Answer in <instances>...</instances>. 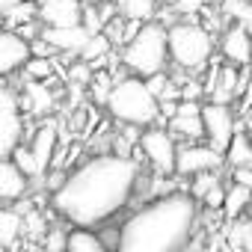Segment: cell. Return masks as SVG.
I'll use <instances>...</instances> for the list:
<instances>
[{"label":"cell","mask_w":252,"mask_h":252,"mask_svg":"<svg viewBox=\"0 0 252 252\" xmlns=\"http://www.w3.org/2000/svg\"><path fill=\"white\" fill-rule=\"evenodd\" d=\"M68 231L71 228H65V225H48V231H45V237H42V252H65V246H68Z\"/></svg>","instance_id":"27"},{"label":"cell","mask_w":252,"mask_h":252,"mask_svg":"<svg viewBox=\"0 0 252 252\" xmlns=\"http://www.w3.org/2000/svg\"><path fill=\"white\" fill-rule=\"evenodd\" d=\"M57 146H60V122H57V119H42L39 128L30 134V152H33L36 163H39L45 172H48L51 163H54Z\"/></svg>","instance_id":"12"},{"label":"cell","mask_w":252,"mask_h":252,"mask_svg":"<svg viewBox=\"0 0 252 252\" xmlns=\"http://www.w3.org/2000/svg\"><path fill=\"white\" fill-rule=\"evenodd\" d=\"M45 231H48V217L42 211H27L24 214V231L21 234L30 237V240H42Z\"/></svg>","instance_id":"28"},{"label":"cell","mask_w":252,"mask_h":252,"mask_svg":"<svg viewBox=\"0 0 252 252\" xmlns=\"http://www.w3.org/2000/svg\"><path fill=\"white\" fill-rule=\"evenodd\" d=\"M122 65L134 77H152L169 68V48H166V27L160 21H149L137 30V36L122 48Z\"/></svg>","instance_id":"5"},{"label":"cell","mask_w":252,"mask_h":252,"mask_svg":"<svg viewBox=\"0 0 252 252\" xmlns=\"http://www.w3.org/2000/svg\"><path fill=\"white\" fill-rule=\"evenodd\" d=\"M65 252H113V249H107L92 228H71Z\"/></svg>","instance_id":"23"},{"label":"cell","mask_w":252,"mask_h":252,"mask_svg":"<svg viewBox=\"0 0 252 252\" xmlns=\"http://www.w3.org/2000/svg\"><path fill=\"white\" fill-rule=\"evenodd\" d=\"M42 39L57 51V54H80V48L89 42V33L77 27H42Z\"/></svg>","instance_id":"16"},{"label":"cell","mask_w":252,"mask_h":252,"mask_svg":"<svg viewBox=\"0 0 252 252\" xmlns=\"http://www.w3.org/2000/svg\"><path fill=\"white\" fill-rule=\"evenodd\" d=\"M202 128H205V143L214 152L225 155V149H228V143H231V137L240 125H237V116L228 104L208 101V104H202Z\"/></svg>","instance_id":"7"},{"label":"cell","mask_w":252,"mask_h":252,"mask_svg":"<svg viewBox=\"0 0 252 252\" xmlns=\"http://www.w3.org/2000/svg\"><path fill=\"white\" fill-rule=\"evenodd\" d=\"M110 54H113V42H110L104 33H95V36H89V42L80 48V54H77V57L95 68V65H98L101 60H107Z\"/></svg>","instance_id":"24"},{"label":"cell","mask_w":252,"mask_h":252,"mask_svg":"<svg viewBox=\"0 0 252 252\" xmlns=\"http://www.w3.org/2000/svg\"><path fill=\"white\" fill-rule=\"evenodd\" d=\"M225 166V158L214 152L208 143H181L175 152V175L193 178L202 172H220Z\"/></svg>","instance_id":"9"},{"label":"cell","mask_w":252,"mask_h":252,"mask_svg":"<svg viewBox=\"0 0 252 252\" xmlns=\"http://www.w3.org/2000/svg\"><path fill=\"white\" fill-rule=\"evenodd\" d=\"M220 54L228 65L249 68L252 65V33L240 24H228L220 36Z\"/></svg>","instance_id":"11"},{"label":"cell","mask_w":252,"mask_h":252,"mask_svg":"<svg viewBox=\"0 0 252 252\" xmlns=\"http://www.w3.org/2000/svg\"><path fill=\"white\" fill-rule=\"evenodd\" d=\"M54 60H42V57H30L24 63V77L27 80H39V83H48L54 77Z\"/></svg>","instance_id":"26"},{"label":"cell","mask_w":252,"mask_h":252,"mask_svg":"<svg viewBox=\"0 0 252 252\" xmlns=\"http://www.w3.org/2000/svg\"><path fill=\"white\" fill-rule=\"evenodd\" d=\"M24 140V110L15 86L0 80V160L12 158Z\"/></svg>","instance_id":"6"},{"label":"cell","mask_w":252,"mask_h":252,"mask_svg":"<svg viewBox=\"0 0 252 252\" xmlns=\"http://www.w3.org/2000/svg\"><path fill=\"white\" fill-rule=\"evenodd\" d=\"M30 57H42V60H54V57H57V51H54V48H51V45H48V42H45V39L39 36V39H33V42H30Z\"/></svg>","instance_id":"33"},{"label":"cell","mask_w":252,"mask_h":252,"mask_svg":"<svg viewBox=\"0 0 252 252\" xmlns=\"http://www.w3.org/2000/svg\"><path fill=\"white\" fill-rule=\"evenodd\" d=\"M65 178H68V172H65V169H54V166H51V169L45 172V178H42V181H45L42 187H45L48 193H57V190L65 184Z\"/></svg>","instance_id":"32"},{"label":"cell","mask_w":252,"mask_h":252,"mask_svg":"<svg viewBox=\"0 0 252 252\" xmlns=\"http://www.w3.org/2000/svg\"><path fill=\"white\" fill-rule=\"evenodd\" d=\"M249 225H252V222H249Z\"/></svg>","instance_id":"41"},{"label":"cell","mask_w":252,"mask_h":252,"mask_svg":"<svg viewBox=\"0 0 252 252\" xmlns=\"http://www.w3.org/2000/svg\"><path fill=\"white\" fill-rule=\"evenodd\" d=\"M249 74H252V65H249Z\"/></svg>","instance_id":"38"},{"label":"cell","mask_w":252,"mask_h":252,"mask_svg":"<svg viewBox=\"0 0 252 252\" xmlns=\"http://www.w3.org/2000/svg\"><path fill=\"white\" fill-rule=\"evenodd\" d=\"M143 163L119 155H95L74 166L65 184L51 193V211L74 228H95L113 220L134 199Z\"/></svg>","instance_id":"1"},{"label":"cell","mask_w":252,"mask_h":252,"mask_svg":"<svg viewBox=\"0 0 252 252\" xmlns=\"http://www.w3.org/2000/svg\"><path fill=\"white\" fill-rule=\"evenodd\" d=\"M231 184H240V187L252 190V166H240V169H231Z\"/></svg>","instance_id":"34"},{"label":"cell","mask_w":252,"mask_h":252,"mask_svg":"<svg viewBox=\"0 0 252 252\" xmlns=\"http://www.w3.org/2000/svg\"><path fill=\"white\" fill-rule=\"evenodd\" d=\"M225 166L228 169H240V166H252V143H249V134L246 128H237L228 149H225Z\"/></svg>","instance_id":"19"},{"label":"cell","mask_w":252,"mask_h":252,"mask_svg":"<svg viewBox=\"0 0 252 252\" xmlns=\"http://www.w3.org/2000/svg\"><path fill=\"white\" fill-rule=\"evenodd\" d=\"M140 152L146 158V163L155 169V175H175V152L178 143L172 140L169 131L163 128H146L140 134Z\"/></svg>","instance_id":"8"},{"label":"cell","mask_w":252,"mask_h":252,"mask_svg":"<svg viewBox=\"0 0 252 252\" xmlns=\"http://www.w3.org/2000/svg\"><path fill=\"white\" fill-rule=\"evenodd\" d=\"M15 3H21V0H0V15H3V12H9Z\"/></svg>","instance_id":"35"},{"label":"cell","mask_w":252,"mask_h":252,"mask_svg":"<svg viewBox=\"0 0 252 252\" xmlns=\"http://www.w3.org/2000/svg\"><path fill=\"white\" fill-rule=\"evenodd\" d=\"M107 113L119 125H137V128H152L160 119V104L149 92L143 77H116L110 95H107Z\"/></svg>","instance_id":"3"},{"label":"cell","mask_w":252,"mask_h":252,"mask_svg":"<svg viewBox=\"0 0 252 252\" xmlns=\"http://www.w3.org/2000/svg\"><path fill=\"white\" fill-rule=\"evenodd\" d=\"M92 74H95L92 65L83 63V60H77V63H71V68H68V83H74V86H89Z\"/></svg>","instance_id":"30"},{"label":"cell","mask_w":252,"mask_h":252,"mask_svg":"<svg viewBox=\"0 0 252 252\" xmlns=\"http://www.w3.org/2000/svg\"><path fill=\"white\" fill-rule=\"evenodd\" d=\"M36 18H39V3H33V0H21V3H15L9 12L0 15V27H3V30H18L21 24L36 21Z\"/></svg>","instance_id":"22"},{"label":"cell","mask_w":252,"mask_h":252,"mask_svg":"<svg viewBox=\"0 0 252 252\" xmlns=\"http://www.w3.org/2000/svg\"><path fill=\"white\" fill-rule=\"evenodd\" d=\"M246 134H249V143H252V128H246Z\"/></svg>","instance_id":"37"},{"label":"cell","mask_w":252,"mask_h":252,"mask_svg":"<svg viewBox=\"0 0 252 252\" xmlns=\"http://www.w3.org/2000/svg\"><path fill=\"white\" fill-rule=\"evenodd\" d=\"M24 231V217L12 208H0V249H12Z\"/></svg>","instance_id":"20"},{"label":"cell","mask_w":252,"mask_h":252,"mask_svg":"<svg viewBox=\"0 0 252 252\" xmlns=\"http://www.w3.org/2000/svg\"><path fill=\"white\" fill-rule=\"evenodd\" d=\"M222 178H220V172H202V175H193V181H190V196L196 199V202H202V196L214 187V184H220Z\"/></svg>","instance_id":"29"},{"label":"cell","mask_w":252,"mask_h":252,"mask_svg":"<svg viewBox=\"0 0 252 252\" xmlns=\"http://www.w3.org/2000/svg\"><path fill=\"white\" fill-rule=\"evenodd\" d=\"M83 15L80 0H39L42 27H77Z\"/></svg>","instance_id":"14"},{"label":"cell","mask_w":252,"mask_h":252,"mask_svg":"<svg viewBox=\"0 0 252 252\" xmlns=\"http://www.w3.org/2000/svg\"><path fill=\"white\" fill-rule=\"evenodd\" d=\"M30 193V178L6 158L0 160V202L3 205H12V202H21L27 199Z\"/></svg>","instance_id":"15"},{"label":"cell","mask_w":252,"mask_h":252,"mask_svg":"<svg viewBox=\"0 0 252 252\" xmlns=\"http://www.w3.org/2000/svg\"><path fill=\"white\" fill-rule=\"evenodd\" d=\"M175 3H178V0H158V9H160V6H163V9H172Z\"/></svg>","instance_id":"36"},{"label":"cell","mask_w":252,"mask_h":252,"mask_svg":"<svg viewBox=\"0 0 252 252\" xmlns=\"http://www.w3.org/2000/svg\"><path fill=\"white\" fill-rule=\"evenodd\" d=\"M18 95H21V110H27L30 116H42V119H48V113L57 104V95L48 89V83H39V80H27L24 92Z\"/></svg>","instance_id":"17"},{"label":"cell","mask_w":252,"mask_h":252,"mask_svg":"<svg viewBox=\"0 0 252 252\" xmlns=\"http://www.w3.org/2000/svg\"><path fill=\"white\" fill-rule=\"evenodd\" d=\"M9 160H12V163H15V166L30 178V181H42V178H45V169L36 163V158H33L30 146H18V149L12 152V158H9Z\"/></svg>","instance_id":"25"},{"label":"cell","mask_w":252,"mask_h":252,"mask_svg":"<svg viewBox=\"0 0 252 252\" xmlns=\"http://www.w3.org/2000/svg\"><path fill=\"white\" fill-rule=\"evenodd\" d=\"M222 202H225V184L220 181V184H214L205 196H202V205L208 208V211H220L222 208Z\"/></svg>","instance_id":"31"},{"label":"cell","mask_w":252,"mask_h":252,"mask_svg":"<svg viewBox=\"0 0 252 252\" xmlns=\"http://www.w3.org/2000/svg\"><path fill=\"white\" fill-rule=\"evenodd\" d=\"M0 252H6V249H0Z\"/></svg>","instance_id":"39"},{"label":"cell","mask_w":252,"mask_h":252,"mask_svg":"<svg viewBox=\"0 0 252 252\" xmlns=\"http://www.w3.org/2000/svg\"><path fill=\"white\" fill-rule=\"evenodd\" d=\"M252 205V190H246V187H240V184H231V187H225V202H222V217L228 220V222H234L246 208Z\"/></svg>","instance_id":"21"},{"label":"cell","mask_w":252,"mask_h":252,"mask_svg":"<svg viewBox=\"0 0 252 252\" xmlns=\"http://www.w3.org/2000/svg\"><path fill=\"white\" fill-rule=\"evenodd\" d=\"M166 48H169V65H175L184 74H199L208 68L214 57V33L205 30L196 18H181L172 27H166Z\"/></svg>","instance_id":"4"},{"label":"cell","mask_w":252,"mask_h":252,"mask_svg":"<svg viewBox=\"0 0 252 252\" xmlns=\"http://www.w3.org/2000/svg\"><path fill=\"white\" fill-rule=\"evenodd\" d=\"M113 6L125 21L149 24L158 18V0H113Z\"/></svg>","instance_id":"18"},{"label":"cell","mask_w":252,"mask_h":252,"mask_svg":"<svg viewBox=\"0 0 252 252\" xmlns=\"http://www.w3.org/2000/svg\"><path fill=\"white\" fill-rule=\"evenodd\" d=\"M0 30H3V27H0Z\"/></svg>","instance_id":"40"},{"label":"cell","mask_w":252,"mask_h":252,"mask_svg":"<svg viewBox=\"0 0 252 252\" xmlns=\"http://www.w3.org/2000/svg\"><path fill=\"white\" fill-rule=\"evenodd\" d=\"M199 222L190 193H166L137 208L119 228L116 252H184Z\"/></svg>","instance_id":"2"},{"label":"cell","mask_w":252,"mask_h":252,"mask_svg":"<svg viewBox=\"0 0 252 252\" xmlns=\"http://www.w3.org/2000/svg\"><path fill=\"white\" fill-rule=\"evenodd\" d=\"M30 60V42L12 30H0V80L24 68Z\"/></svg>","instance_id":"13"},{"label":"cell","mask_w":252,"mask_h":252,"mask_svg":"<svg viewBox=\"0 0 252 252\" xmlns=\"http://www.w3.org/2000/svg\"><path fill=\"white\" fill-rule=\"evenodd\" d=\"M172 140L178 143H199L205 140V128H202V104L199 101H178L175 116L169 119V128Z\"/></svg>","instance_id":"10"}]
</instances>
